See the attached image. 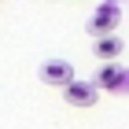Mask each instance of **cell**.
I'll use <instances>...</instances> for the list:
<instances>
[{
  "label": "cell",
  "mask_w": 129,
  "mask_h": 129,
  "mask_svg": "<svg viewBox=\"0 0 129 129\" xmlns=\"http://www.w3.org/2000/svg\"><path fill=\"white\" fill-rule=\"evenodd\" d=\"M63 100H67L70 107H96V100H100V89L92 85V81H81V78H74L63 89Z\"/></svg>",
  "instance_id": "cell-4"
},
{
  "label": "cell",
  "mask_w": 129,
  "mask_h": 129,
  "mask_svg": "<svg viewBox=\"0 0 129 129\" xmlns=\"http://www.w3.org/2000/svg\"><path fill=\"white\" fill-rule=\"evenodd\" d=\"M118 22H122V4H114V0H100L96 8H92L89 22H85V30H89L92 41H100V37H111V33L118 30Z\"/></svg>",
  "instance_id": "cell-1"
},
{
  "label": "cell",
  "mask_w": 129,
  "mask_h": 129,
  "mask_svg": "<svg viewBox=\"0 0 129 129\" xmlns=\"http://www.w3.org/2000/svg\"><path fill=\"white\" fill-rule=\"evenodd\" d=\"M122 52H125V41H122L118 33L92 41V55H96V59H103V63H118V55H122Z\"/></svg>",
  "instance_id": "cell-5"
},
{
  "label": "cell",
  "mask_w": 129,
  "mask_h": 129,
  "mask_svg": "<svg viewBox=\"0 0 129 129\" xmlns=\"http://www.w3.org/2000/svg\"><path fill=\"white\" fill-rule=\"evenodd\" d=\"M100 92H129V70L122 63H100L96 78H92Z\"/></svg>",
  "instance_id": "cell-2"
},
{
  "label": "cell",
  "mask_w": 129,
  "mask_h": 129,
  "mask_svg": "<svg viewBox=\"0 0 129 129\" xmlns=\"http://www.w3.org/2000/svg\"><path fill=\"white\" fill-rule=\"evenodd\" d=\"M37 78L44 85H52V89H67L78 74H74V63H67V59H44L41 70H37Z\"/></svg>",
  "instance_id": "cell-3"
}]
</instances>
